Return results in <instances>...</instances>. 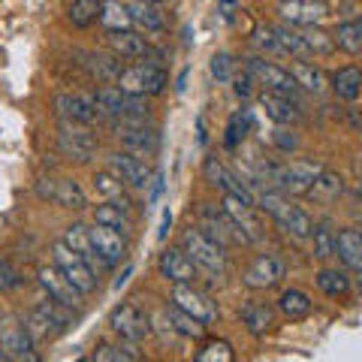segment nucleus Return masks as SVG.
<instances>
[{
	"mask_svg": "<svg viewBox=\"0 0 362 362\" xmlns=\"http://www.w3.org/2000/svg\"><path fill=\"white\" fill-rule=\"evenodd\" d=\"M257 206L263 209L269 218H275L281 230L296 235V239H308L314 233V221L299 206H293L284 194H278V190H263V194L257 197Z\"/></svg>",
	"mask_w": 362,
	"mask_h": 362,
	"instance_id": "nucleus-1",
	"label": "nucleus"
},
{
	"mask_svg": "<svg viewBox=\"0 0 362 362\" xmlns=\"http://www.w3.org/2000/svg\"><path fill=\"white\" fill-rule=\"evenodd\" d=\"M115 85L124 90V94L154 97V94H163V90H166L169 73L163 70V64H157V61H142V64L124 66Z\"/></svg>",
	"mask_w": 362,
	"mask_h": 362,
	"instance_id": "nucleus-2",
	"label": "nucleus"
},
{
	"mask_svg": "<svg viewBox=\"0 0 362 362\" xmlns=\"http://www.w3.org/2000/svg\"><path fill=\"white\" fill-rule=\"evenodd\" d=\"M181 251H185L194 266L211 272V275H223L226 272V254L218 242H211L199 226H187L185 235H181Z\"/></svg>",
	"mask_w": 362,
	"mask_h": 362,
	"instance_id": "nucleus-3",
	"label": "nucleus"
},
{
	"mask_svg": "<svg viewBox=\"0 0 362 362\" xmlns=\"http://www.w3.org/2000/svg\"><path fill=\"white\" fill-rule=\"evenodd\" d=\"M52 254H54V266H58V272H61L66 281H70V284L78 293H82V296H90V293L97 290V284H100L97 272L90 269L76 251H70L64 242H54L52 245Z\"/></svg>",
	"mask_w": 362,
	"mask_h": 362,
	"instance_id": "nucleus-4",
	"label": "nucleus"
},
{
	"mask_svg": "<svg viewBox=\"0 0 362 362\" xmlns=\"http://www.w3.org/2000/svg\"><path fill=\"white\" fill-rule=\"evenodd\" d=\"M33 347L37 344L30 341V335L25 332V326H21L18 317L0 314V350H4L13 362H42Z\"/></svg>",
	"mask_w": 362,
	"mask_h": 362,
	"instance_id": "nucleus-5",
	"label": "nucleus"
},
{
	"mask_svg": "<svg viewBox=\"0 0 362 362\" xmlns=\"http://www.w3.org/2000/svg\"><path fill=\"white\" fill-rule=\"evenodd\" d=\"M245 70L251 73L254 85L269 90V94H281V97H293V100H296L299 85L293 82V76L284 70V66H278L272 61H263V58H251L245 64Z\"/></svg>",
	"mask_w": 362,
	"mask_h": 362,
	"instance_id": "nucleus-6",
	"label": "nucleus"
},
{
	"mask_svg": "<svg viewBox=\"0 0 362 362\" xmlns=\"http://www.w3.org/2000/svg\"><path fill=\"white\" fill-rule=\"evenodd\" d=\"M58 145H61V151L76 163H88L100 148L97 136L90 133L88 124H73V121H61Z\"/></svg>",
	"mask_w": 362,
	"mask_h": 362,
	"instance_id": "nucleus-7",
	"label": "nucleus"
},
{
	"mask_svg": "<svg viewBox=\"0 0 362 362\" xmlns=\"http://www.w3.org/2000/svg\"><path fill=\"white\" fill-rule=\"evenodd\" d=\"M169 302H173L178 311H185V314L194 317V320H199L202 326H211L218 320V305H214L202 290H197L194 284H173Z\"/></svg>",
	"mask_w": 362,
	"mask_h": 362,
	"instance_id": "nucleus-8",
	"label": "nucleus"
},
{
	"mask_svg": "<svg viewBox=\"0 0 362 362\" xmlns=\"http://www.w3.org/2000/svg\"><path fill=\"white\" fill-rule=\"evenodd\" d=\"M37 281H40V287L49 299H54L58 305H64V308H70V311H82V293L61 275L58 266H40Z\"/></svg>",
	"mask_w": 362,
	"mask_h": 362,
	"instance_id": "nucleus-9",
	"label": "nucleus"
},
{
	"mask_svg": "<svg viewBox=\"0 0 362 362\" xmlns=\"http://www.w3.org/2000/svg\"><path fill=\"white\" fill-rule=\"evenodd\" d=\"M37 194H40V199H52V202H58L64 209H73V211L88 209L85 190L78 187V181H73V178H40Z\"/></svg>",
	"mask_w": 362,
	"mask_h": 362,
	"instance_id": "nucleus-10",
	"label": "nucleus"
},
{
	"mask_svg": "<svg viewBox=\"0 0 362 362\" xmlns=\"http://www.w3.org/2000/svg\"><path fill=\"white\" fill-rule=\"evenodd\" d=\"M109 326L121 335V341H130V344H139L145 335H151V320L130 302H124L112 311Z\"/></svg>",
	"mask_w": 362,
	"mask_h": 362,
	"instance_id": "nucleus-11",
	"label": "nucleus"
},
{
	"mask_svg": "<svg viewBox=\"0 0 362 362\" xmlns=\"http://www.w3.org/2000/svg\"><path fill=\"white\" fill-rule=\"evenodd\" d=\"M199 230L206 233L211 242H218L221 247L230 245V242H242L239 230H235L233 221L223 214V209L211 206V202H202V206H199Z\"/></svg>",
	"mask_w": 362,
	"mask_h": 362,
	"instance_id": "nucleus-12",
	"label": "nucleus"
},
{
	"mask_svg": "<svg viewBox=\"0 0 362 362\" xmlns=\"http://www.w3.org/2000/svg\"><path fill=\"white\" fill-rule=\"evenodd\" d=\"M202 173H206V178L211 181V185H218L223 194H230V197H235V199H242L245 206H251V209L257 206V197L251 194V190H247V185H242V181L235 178V175H233L230 169H226L214 154L206 157V163H202Z\"/></svg>",
	"mask_w": 362,
	"mask_h": 362,
	"instance_id": "nucleus-13",
	"label": "nucleus"
},
{
	"mask_svg": "<svg viewBox=\"0 0 362 362\" xmlns=\"http://www.w3.org/2000/svg\"><path fill=\"white\" fill-rule=\"evenodd\" d=\"M109 169H112V173H115L127 187L142 190V187L151 185V169H148V163H145L142 157L130 154V151H115V154H112V157H109Z\"/></svg>",
	"mask_w": 362,
	"mask_h": 362,
	"instance_id": "nucleus-14",
	"label": "nucleus"
},
{
	"mask_svg": "<svg viewBox=\"0 0 362 362\" xmlns=\"http://www.w3.org/2000/svg\"><path fill=\"white\" fill-rule=\"evenodd\" d=\"M88 235H90V245H94V251H97L100 259H103L106 269L118 266L121 259H127V242H124L121 233L109 230V226L94 223V226L88 230Z\"/></svg>",
	"mask_w": 362,
	"mask_h": 362,
	"instance_id": "nucleus-15",
	"label": "nucleus"
},
{
	"mask_svg": "<svg viewBox=\"0 0 362 362\" xmlns=\"http://www.w3.org/2000/svg\"><path fill=\"white\" fill-rule=\"evenodd\" d=\"M284 263L275 257V254H259L251 266H247L245 272V287H251V290H269V287H275L281 278H284Z\"/></svg>",
	"mask_w": 362,
	"mask_h": 362,
	"instance_id": "nucleus-16",
	"label": "nucleus"
},
{
	"mask_svg": "<svg viewBox=\"0 0 362 362\" xmlns=\"http://www.w3.org/2000/svg\"><path fill=\"white\" fill-rule=\"evenodd\" d=\"M157 269H160V275L166 281H173V284H194V278H197L194 259L181 251V247H169V251H163L160 259H157Z\"/></svg>",
	"mask_w": 362,
	"mask_h": 362,
	"instance_id": "nucleus-17",
	"label": "nucleus"
},
{
	"mask_svg": "<svg viewBox=\"0 0 362 362\" xmlns=\"http://www.w3.org/2000/svg\"><path fill=\"white\" fill-rule=\"evenodd\" d=\"M281 16L290 28H317L326 18V6L317 4V0H284Z\"/></svg>",
	"mask_w": 362,
	"mask_h": 362,
	"instance_id": "nucleus-18",
	"label": "nucleus"
},
{
	"mask_svg": "<svg viewBox=\"0 0 362 362\" xmlns=\"http://www.w3.org/2000/svg\"><path fill=\"white\" fill-rule=\"evenodd\" d=\"M54 112L61 121H73V124H94L97 109H94V97L88 94H58L54 97Z\"/></svg>",
	"mask_w": 362,
	"mask_h": 362,
	"instance_id": "nucleus-19",
	"label": "nucleus"
},
{
	"mask_svg": "<svg viewBox=\"0 0 362 362\" xmlns=\"http://www.w3.org/2000/svg\"><path fill=\"white\" fill-rule=\"evenodd\" d=\"M221 209H223L226 218L233 221L235 230H239V239H242V242H257V239H259V223H257V218H254L251 206H245L242 199L223 194Z\"/></svg>",
	"mask_w": 362,
	"mask_h": 362,
	"instance_id": "nucleus-20",
	"label": "nucleus"
},
{
	"mask_svg": "<svg viewBox=\"0 0 362 362\" xmlns=\"http://www.w3.org/2000/svg\"><path fill=\"white\" fill-rule=\"evenodd\" d=\"M106 42H109V49L112 54H118V58H151V45L145 37H139L136 30H115V33H106Z\"/></svg>",
	"mask_w": 362,
	"mask_h": 362,
	"instance_id": "nucleus-21",
	"label": "nucleus"
},
{
	"mask_svg": "<svg viewBox=\"0 0 362 362\" xmlns=\"http://www.w3.org/2000/svg\"><path fill=\"white\" fill-rule=\"evenodd\" d=\"M259 106L266 109V115L278 124V127H290V124H296L302 118V109L293 97H281V94H269L263 90L259 94Z\"/></svg>",
	"mask_w": 362,
	"mask_h": 362,
	"instance_id": "nucleus-22",
	"label": "nucleus"
},
{
	"mask_svg": "<svg viewBox=\"0 0 362 362\" xmlns=\"http://www.w3.org/2000/svg\"><path fill=\"white\" fill-rule=\"evenodd\" d=\"M18 320H21V326H25V332L30 335V341H33V344H45V341H54V338H58V335L64 332L61 326L54 323L49 314H45V311H40V308H37V305H33V308H30V311H28L25 317H18Z\"/></svg>",
	"mask_w": 362,
	"mask_h": 362,
	"instance_id": "nucleus-23",
	"label": "nucleus"
},
{
	"mask_svg": "<svg viewBox=\"0 0 362 362\" xmlns=\"http://www.w3.org/2000/svg\"><path fill=\"white\" fill-rule=\"evenodd\" d=\"M242 323H245V329L251 332L254 338L266 335L272 326H275V308H272L269 302L247 299V302L242 305Z\"/></svg>",
	"mask_w": 362,
	"mask_h": 362,
	"instance_id": "nucleus-24",
	"label": "nucleus"
},
{
	"mask_svg": "<svg viewBox=\"0 0 362 362\" xmlns=\"http://www.w3.org/2000/svg\"><path fill=\"white\" fill-rule=\"evenodd\" d=\"M335 254H338V259H341L350 272L362 275V233L359 230H354V226H344V230L335 235Z\"/></svg>",
	"mask_w": 362,
	"mask_h": 362,
	"instance_id": "nucleus-25",
	"label": "nucleus"
},
{
	"mask_svg": "<svg viewBox=\"0 0 362 362\" xmlns=\"http://www.w3.org/2000/svg\"><path fill=\"white\" fill-rule=\"evenodd\" d=\"M61 242H64L66 247H70V251H76L78 257H82L85 263H88L90 269H94V272L106 269V266H103V259L97 257L94 245H90V235H88V230H85L82 223H70V226H66V230H64V239H61Z\"/></svg>",
	"mask_w": 362,
	"mask_h": 362,
	"instance_id": "nucleus-26",
	"label": "nucleus"
},
{
	"mask_svg": "<svg viewBox=\"0 0 362 362\" xmlns=\"http://www.w3.org/2000/svg\"><path fill=\"white\" fill-rule=\"evenodd\" d=\"M85 66L100 85H115L121 70H124L118 54H103V52H88L85 54Z\"/></svg>",
	"mask_w": 362,
	"mask_h": 362,
	"instance_id": "nucleus-27",
	"label": "nucleus"
},
{
	"mask_svg": "<svg viewBox=\"0 0 362 362\" xmlns=\"http://www.w3.org/2000/svg\"><path fill=\"white\" fill-rule=\"evenodd\" d=\"M94 190L103 199H109L112 206H118V209H130V199H127V185L112 173V169H103V173H97L94 175Z\"/></svg>",
	"mask_w": 362,
	"mask_h": 362,
	"instance_id": "nucleus-28",
	"label": "nucleus"
},
{
	"mask_svg": "<svg viewBox=\"0 0 362 362\" xmlns=\"http://www.w3.org/2000/svg\"><path fill=\"white\" fill-rule=\"evenodd\" d=\"M121 136V145L124 151H130L136 157H151L157 154V145H160V139H157V133L151 127H136V130H124L118 133Z\"/></svg>",
	"mask_w": 362,
	"mask_h": 362,
	"instance_id": "nucleus-29",
	"label": "nucleus"
},
{
	"mask_svg": "<svg viewBox=\"0 0 362 362\" xmlns=\"http://www.w3.org/2000/svg\"><path fill=\"white\" fill-rule=\"evenodd\" d=\"M287 73L293 76V82H296L302 90H308V94H323L326 90V73L308 61H293Z\"/></svg>",
	"mask_w": 362,
	"mask_h": 362,
	"instance_id": "nucleus-30",
	"label": "nucleus"
},
{
	"mask_svg": "<svg viewBox=\"0 0 362 362\" xmlns=\"http://www.w3.org/2000/svg\"><path fill=\"white\" fill-rule=\"evenodd\" d=\"M275 305H278V311L284 314L287 320H302V317H308L314 311L311 296L305 290H296V287H290V290L281 293Z\"/></svg>",
	"mask_w": 362,
	"mask_h": 362,
	"instance_id": "nucleus-31",
	"label": "nucleus"
},
{
	"mask_svg": "<svg viewBox=\"0 0 362 362\" xmlns=\"http://www.w3.org/2000/svg\"><path fill=\"white\" fill-rule=\"evenodd\" d=\"M127 13H130V21H133V25H139V28H145V30H151V33L166 30V18H163V13H160L157 6H151V4L133 0V4L127 6Z\"/></svg>",
	"mask_w": 362,
	"mask_h": 362,
	"instance_id": "nucleus-32",
	"label": "nucleus"
},
{
	"mask_svg": "<svg viewBox=\"0 0 362 362\" xmlns=\"http://www.w3.org/2000/svg\"><path fill=\"white\" fill-rule=\"evenodd\" d=\"M121 106H124V90L118 85H100L94 90V109H97V115H103V118H118L121 115Z\"/></svg>",
	"mask_w": 362,
	"mask_h": 362,
	"instance_id": "nucleus-33",
	"label": "nucleus"
},
{
	"mask_svg": "<svg viewBox=\"0 0 362 362\" xmlns=\"http://www.w3.org/2000/svg\"><path fill=\"white\" fill-rule=\"evenodd\" d=\"M332 90L341 100H356L362 94V70L359 66H341L338 73H332Z\"/></svg>",
	"mask_w": 362,
	"mask_h": 362,
	"instance_id": "nucleus-34",
	"label": "nucleus"
},
{
	"mask_svg": "<svg viewBox=\"0 0 362 362\" xmlns=\"http://www.w3.org/2000/svg\"><path fill=\"white\" fill-rule=\"evenodd\" d=\"M100 25H103L109 33L115 30H130V13H127V4H121V0H103V6H100Z\"/></svg>",
	"mask_w": 362,
	"mask_h": 362,
	"instance_id": "nucleus-35",
	"label": "nucleus"
},
{
	"mask_svg": "<svg viewBox=\"0 0 362 362\" xmlns=\"http://www.w3.org/2000/svg\"><path fill=\"white\" fill-rule=\"evenodd\" d=\"M314 278H317V287H320L329 299H341L350 293V278H347L344 269H320Z\"/></svg>",
	"mask_w": 362,
	"mask_h": 362,
	"instance_id": "nucleus-36",
	"label": "nucleus"
},
{
	"mask_svg": "<svg viewBox=\"0 0 362 362\" xmlns=\"http://www.w3.org/2000/svg\"><path fill=\"white\" fill-rule=\"evenodd\" d=\"M100 6H103V0H73L66 9V18L73 28H90L100 18Z\"/></svg>",
	"mask_w": 362,
	"mask_h": 362,
	"instance_id": "nucleus-37",
	"label": "nucleus"
},
{
	"mask_svg": "<svg viewBox=\"0 0 362 362\" xmlns=\"http://www.w3.org/2000/svg\"><path fill=\"white\" fill-rule=\"evenodd\" d=\"M254 127V112L251 109H239V112H233L230 115V124H226V136H223V142H226V148H235L247 130Z\"/></svg>",
	"mask_w": 362,
	"mask_h": 362,
	"instance_id": "nucleus-38",
	"label": "nucleus"
},
{
	"mask_svg": "<svg viewBox=\"0 0 362 362\" xmlns=\"http://www.w3.org/2000/svg\"><path fill=\"white\" fill-rule=\"evenodd\" d=\"M335 45L347 54H359L362 52V21H344L338 25V30L332 33Z\"/></svg>",
	"mask_w": 362,
	"mask_h": 362,
	"instance_id": "nucleus-39",
	"label": "nucleus"
},
{
	"mask_svg": "<svg viewBox=\"0 0 362 362\" xmlns=\"http://www.w3.org/2000/svg\"><path fill=\"white\" fill-rule=\"evenodd\" d=\"M275 37L281 42V49H284V54H290V58H308V45H305L302 40V30L290 28V25H278L275 28Z\"/></svg>",
	"mask_w": 362,
	"mask_h": 362,
	"instance_id": "nucleus-40",
	"label": "nucleus"
},
{
	"mask_svg": "<svg viewBox=\"0 0 362 362\" xmlns=\"http://www.w3.org/2000/svg\"><path fill=\"white\" fill-rule=\"evenodd\" d=\"M166 317H169V323H173V332H178V335H185V338H202L206 335V326H202L199 320H194L190 314L178 311L175 305L166 308Z\"/></svg>",
	"mask_w": 362,
	"mask_h": 362,
	"instance_id": "nucleus-41",
	"label": "nucleus"
},
{
	"mask_svg": "<svg viewBox=\"0 0 362 362\" xmlns=\"http://www.w3.org/2000/svg\"><path fill=\"white\" fill-rule=\"evenodd\" d=\"M338 194H341V178H338L335 173H326V169L308 190V197H314L317 202H332Z\"/></svg>",
	"mask_w": 362,
	"mask_h": 362,
	"instance_id": "nucleus-42",
	"label": "nucleus"
},
{
	"mask_svg": "<svg viewBox=\"0 0 362 362\" xmlns=\"http://www.w3.org/2000/svg\"><path fill=\"white\" fill-rule=\"evenodd\" d=\"M94 223L109 226V230H115V233H127V230H130L127 218H124L121 209H118V206H112V202H103V206H97V211H94Z\"/></svg>",
	"mask_w": 362,
	"mask_h": 362,
	"instance_id": "nucleus-43",
	"label": "nucleus"
},
{
	"mask_svg": "<svg viewBox=\"0 0 362 362\" xmlns=\"http://www.w3.org/2000/svg\"><path fill=\"white\" fill-rule=\"evenodd\" d=\"M311 239H314V257L317 259H329L335 254V233L329 230V223H317Z\"/></svg>",
	"mask_w": 362,
	"mask_h": 362,
	"instance_id": "nucleus-44",
	"label": "nucleus"
},
{
	"mask_svg": "<svg viewBox=\"0 0 362 362\" xmlns=\"http://www.w3.org/2000/svg\"><path fill=\"white\" fill-rule=\"evenodd\" d=\"M302 40H305V45H308L311 54H329L335 49V40L326 30H320V28H305Z\"/></svg>",
	"mask_w": 362,
	"mask_h": 362,
	"instance_id": "nucleus-45",
	"label": "nucleus"
},
{
	"mask_svg": "<svg viewBox=\"0 0 362 362\" xmlns=\"http://www.w3.org/2000/svg\"><path fill=\"white\" fill-rule=\"evenodd\" d=\"M233 73H235L233 54L230 52H218V54H214V58H211V76H214V82H218V85L233 82Z\"/></svg>",
	"mask_w": 362,
	"mask_h": 362,
	"instance_id": "nucleus-46",
	"label": "nucleus"
},
{
	"mask_svg": "<svg viewBox=\"0 0 362 362\" xmlns=\"http://www.w3.org/2000/svg\"><path fill=\"white\" fill-rule=\"evenodd\" d=\"M148 115H151L148 97L124 94V106H121V115H118V118H148Z\"/></svg>",
	"mask_w": 362,
	"mask_h": 362,
	"instance_id": "nucleus-47",
	"label": "nucleus"
},
{
	"mask_svg": "<svg viewBox=\"0 0 362 362\" xmlns=\"http://www.w3.org/2000/svg\"><path fill=\"white\" fill-rule=\"evenodd\" d=\"M254 45L259 52H269V54H284V49H281V42L275 37V28H257L254 30Z\"/></svg>",
	"mask_w": 362,
	"mask_h": 362,
	"instance_id": "nucleus-48",
	"label": "nucleus"
},
{
	"mask_svg": "<svg viewBox=\"0 0 362 362\" xmlns=\"http://www.w3.org/2000/svg\"><path fill=\"white\" fill-rule=\"evenodd\" d=\"M197 362H233V347H230V341H211V344L199 354Z\"/></svg>",
	"mask_w": 362,
	"mask_h": 362,
	"instance_id": "nucleus-49",
	"label": "nucleus"
},
{
	"mask_svg": "<svg viewBox=\"0 0 362 362\" xmlns=\"http://www.w3.org/2000/svg\"><path fill=\"white\" fill-rule=\"evenodd\" d=\"M21 284V275L13 263H6V259H0V293H9Z\"/></svg>",
	"mask_w": 362,
	"mask_h": 362,
	"instance_id": "nucleus-50",
	"label": "nucleus"
},
{
	"mask_svg": "<svg viewBox=\"0 0 362 362\" xmlns=\"http://www.w3.org/2000/svg\"><path fill=\"white\" fill-rule=\"evenodd\" d=\"M272 142L278 145V151H287V154L299 148V139H296V136H293L287 127H278V130H272Z\"/></svg>",
	"mask_w": 362,
	"mask_h": 362,
	"instance_id": "nucleus-51",
	"label": "nucleus"
},
{
	"mask_svg": "<svg viewBox=\"0 0 362 362\" xmlns=\"http://www.w3.org/2000/svg\"><path fill=\"white\" fill-rule=\"evenodd\" d=\"M254 85V78H251V73L247 70H242V76H235V85H233V90H235V97H242V100H247L251 97V88Z\"/></svg>",
	"mask_w": 362,
	"mask_h": 362,
	"instance_id": "nucleus-52",
	"label": "nucleus"
},
{
	"mask_svg": "<svg viewBox=\"0 0 362 362\" xmlns=\"http://www.w3.org/2000/svg\"><path fill=\"white\" fill-rule=\"evenodd\" d=\"M169 223H173V214H169V209L163 211V221H160V230H157V239H166V233H169Z\"/></svg>",
	"mask_w": 362,
	"mask_h": 362,
	"instance_id": "nucleus-53",
	"label": "nucleus"
},
{
	"mask_svg": "<svg viewBox=\"0 0 362 362\" xmlns=\"http://www.w3.org/2000/svg\"><path fill=\"white\" fill-rule=\"evenodd\" d=\"M354 284H356V290L362 293V275H356V281H354Z\"/></svg>",
	"mask_w": 362,
	"mask_h": 362,
	"instance_id": "nucleus-54",
	"label": "nucleus"
},
{
	"mask_svg": "<svg viewBox=\"0 0 362 362\" xmlns=\"http://www.w3.org/2000/svg\"><path fill=\"white\" fill-rule=\"evenodd\" d=\"M142 4H151V6H157V4H166V0H142Z\"/></svg>",
	"mask_w": 362,
	"mask_h": 362,
	"instance_id": "nucleus-55",
	"label": "nucleus"
},
{
	"mask_svg": "<svg viewBox=\"0 0 362 362\" xmlns=\"http://www.w3.org/2000/svg\"><path fill=\"white\" fill-rule=\"evenodd\" d=\"M0 362H13V359H9V356L4 354V350H0Z\"/></svg>",
	"mask_w": 362,
	"mask_h": 362,
	"instance_id": "nucleus-56",
	"label": "nucleus"
},
{
	"mask_svg": "<svg viewBox=\"0 0 362 362\" xmlns=\"http://www.w3.org/2000/svg\"><path fill=\"white\" fill-rule=\"evenodd\" d=\"M221 4H223V6H230V4H235V0H221Z\"/></svg>",
	"mask_w": 362,
	"mask_h": 362,
	"instance_id": "nucleus-57",
	"label": "nucleus"
},
{
	"mask_svg": "<svg viewBox=\"0 0 362 362\" xmlns=\"http://www.w3.org/2000/svg\"><path fill=\"white\" fill-rule=\"evenodd\" d=\"M278 4H284V0H278Z\"/></svg>",
	"mask_w": 362,
	"mask_h": 362,
	"instance_id": "nucleus-58",
	"label": "nucleus"
}]
</instances>
